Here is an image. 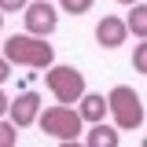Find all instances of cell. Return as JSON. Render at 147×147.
<instances>
[{"mask_svg":"<svg viewBox=\"0 0 147 147\" xmlns=\"http://www.w3.org/2000/svg\"><path fill=\"white\" fill-rule=\"evenodd\" d=\"M129 7H132V11H129V18H125V30H129V33H136L140 40H144V37H147V7L140 4V0H136V4H129Z\"/></svg>","mask_w":147,"mask_h":147,"instance_id":"30bf717a","label":"cell"},{"mask_svg":"<svg viewBox=\"0 0 147 147\" xmlns=\"http://www.w3.org/2000/svg\"><path fill=\"white\" fill-rule=\"evenodd\" d=\"M125 18H118V15H103L99 22H96V40H99V48H121L125 44Z\"/></svg>","mask_w":147,"mask_h":147,"instance_id":"52a82bcc","label":"cell"},{"mask_svg":"<svg viewBox=\"0 0 147 147\" xmlns=\"http://www.w3.org/2000/svg\"><path fill=\"white\" fill-rule=\"evenodd\" d=\"M22 22H26V33L52 37L55 26H59V7L48 4V0H30V4L22 7Z\"/></svg>","mask_w":147,"mask_h":147,"instance_id":"5b68a950","label":"cell"},{"mask_svg":"<svg viewBox=\"0 0 147 147\" xmlns=\"http://www.w3.org/2000/svg\"><path fill=\"white\" fill-rule=\"evenodd\" d=\"M81 140H85V147H118V144H121V132H118L114 125L92 121L88 132H81Z\"/></svg>","mask_w":147,"mask_h":147,"instance_id":"9c48e42d","label":"cell"},{"mask_svg":"<svg viewBox=\"0 0 147 147\" xmlns=\"http://www.w3.org/2000/svg\"><path fill=\"white\" fill-rule=\"evenodd\" d=\"M77 114H81V121H103L107 118V96L103 92H81V99H77Z\"/></svg>","mask_w":147,"mask_h":147,"instance_id":"ba28073f","label":"cell"},{"mask_svg":"<svg viewBox=\"0 0 147 147\" xmlns=\"http://www.w3.org/2000/svg\"><path fill=\"white\" fill-rule=\"evenodd\" d=\"M18 144V125L15 121H0V147H15Z\"/></svg>","mask_w":147,"mask_h":147,"instance_id":"7c38bea8","label":"cell"},{"mask_svg":"<svg viewBox=\"0 0 147 147\" xmlns=\"http://www.w3.org/2000/svg\"><path fill=\"white\" fill-rule=\"evenodd\" d=\"M92 4H96V0H59V7H63L66 15H88Z\"/></svg>","mask_w":147,"mask_h":147,"instance_id":"8fae6325","label":"cell"},{"mask_svg":"<svg viewBox=\"0 0 147 147\" xmlns=\"http://www.w3.org/2000/svg\"><path fill=\"white\" fill-rule=\"evenodd\" d=\"M40 96L37 92H18L15 99H7V114H11V121H15L18 129H30L37 121V114H40Z\"/></svg>","mask_w":147,"mask_h":147,"instance_id":"8992f818","label":"cell"},{"mask_svg":"<svg viewBox=\"0 0 147 147\" xmlns=\"http://www.w3.org/2000/svg\"><path fill=\"white\" fill-rule=\"evenodd\" d=\"M132 66H136V74L147 70V44H136V52H132Z\"/></svg>","mask_w":147,"mask_h":147,"instance_id":"4fadbf2b","label":"cell"},{"mask_svg":"<svg viewBox=\"0 0 147 147\" xmlns=\"http://www.w3.org/2000/svg\"><path fill=\"white\" fill-rule=\"evenodd\" d=\"M44 85L52 92L59 103H77L81 99V92H85V74L77 70V66H44Z\"/></svg>","mask_w":147,"mask_h":147,"instance_id":"277c9868","label":"cell"},{"mask_svg":"<svg viewBox=\"0 0 147 147\" xmlns=\"http://www.w3.org/2000/svg\"><path fill=\"white\" fill-rule=\"evenodd\" d=\"M26 4H30V0H0V11H4V15H15V11L26 7Z\"/></svg>","mask_w":147,"mask_h":147,"instance_id":"5bb4252c","label":"cell"},{"mask_svg":"<svg viewBox=\"0 0 147 147\" xmlns=\"http://www.w3.org/2000/svg\"><path fill=\"white\" fill-rule=\"evenodd\" d=\"M4 114H7V92L0 88V118H4Z\"/></svg>","mask_w":147,"mask_h":147,"instance_id":"2e32d148","label":"cell"},{"mask_svg":"<svg viewBox=\"0 0 147 147\" xmlns=\"http://www.w3.org/2000/svg\"><path fill=\"white\" fill-rule=\"evenodd\" d=\"M7 77H11V63H7V59H4V55H0V85H4V81H7Z\"/></svg>","mask_w":147,"mask_h":147,"instance_id":"9a60e30c","label":"cell"},{"mask_svg":"<svg viewBox=\"0 0 147 147\" xmlns=\"http://www.w3.org/2000/svg\"><path fill=\"white\" fill-rule=\"evenodd\" d=\"M107 114L114 118L118 132H132V129L144 125V99L140 92H132L129 85H114L107 92Z\"/></svg>","mask_w":147,"mask_h":147,"instance_id":"7a4b0ae2","label":"cell"},{"mask_svg":"<svg viewBox=\"0 0 147 147\" xmlns=\"http://www.w3.org/2000/svg\"><path fill=\"white\" fill-rule=\"evenodd\" d=\"M4 59L15 66H33L44 70L55 63V48L48 44V37H33V33H11L4 44Z\"/></svg>","mask_w":147,"mask_h":147,"instance_id":"6da1fadb","label":"cell"},{"mask_svg":"<svg viewBox=\"0 0 147 147\" xmlns=\"http://www.w3.org/2000/svg\"><path fill=\"white\" fill-rule=\"evenodd\" d=\"M0 30H4V11H0Z\"/></svg>","mask_w":147,"mask_h":147,"instance_id":"ac0fdd59","label":"cell"},{"mask_svg":"<svg viewBox=\"0 0 147 147\" xmlns=\"http://www.w3.org/2000/svg\"><path fill=\"white\" fill-rule=\"evenodd\" d=\"M37 125L44 129L52 140H59V144H70V140H77V136L85 132V121H81L77 107H70V103L44 107L40 114H37Z\"/></svg>","mask_w":147,"mask_h":147,"instance_id":"3957f363","label":"cell"},{"mask_svg":"<svg viewBox=\"0 0 147 147\" xmlns=\"http://www.w3.org/2000/svg\"><path fill=\"white\" fill-rule=\"evenodd\" d=\"M118 4H125V7H129V4H136V0H118Z\"/></svg>","mask_w":147,"mask_h":147,"instance_id":"e0dca14e","label":"cell"}]
</instances>
